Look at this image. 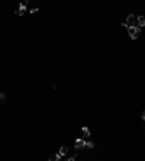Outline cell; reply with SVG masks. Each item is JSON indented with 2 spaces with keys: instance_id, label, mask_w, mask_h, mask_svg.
I'll use <instances>...</instances> for the list:
<instances>
[{
  "instance_id": "7c38bea8",
  "label": "cell",
  "mask_w": 145,
  "mask_h": 161,
  "mask_svg": "<svg viewBox=\"0 0 145 161\" xmlns=\"http://www.w3.org/2000/svg\"><path fill=\"white\" fill-rule=\"evenodd\" d=\"M67 160H68V161H74V160H76V155H72V157H68Z\"/></svg>"
},
{
  "instance_id": "5bb4252c",
  "label": "cell",
  "mask_w": 145,
  "mask_h": 161,
  "mask_svg": "<svg viewBox=\"0 0 145 161\" xmlns=\"http://www.w3.org/2000/svg\"><path fill=\"white\" fill-rule=\"evenodd\" d=\"M32 2H33V0H26V3H28V5H31Z\"/></svg>"
},
{
  "instance_id": "8992f818",
  "label": "cell",
  "mask_w": 145,
  "mask_h": 161,
  "mask_svg": "<svg viewBox=\"0 0 145 161\" xmlns=\"http://www.w3.org/2000/svg\"><path fill=\"white\" fill-rule=\"evenodd\" d=\"M138 26L139 28L145 26V16H139V18H138Z\"/></svg>"
},
{
  "instance_id": "277c9868",
  "label": "cell",
  "mask_w": 145,
  "mask_h": 161,
  "mask_svg": "<svg viewBox=\"0 0 145 161\" xmlns=\"http://www.w3.org/2000/svg\"><path fill=\"white\" fill-rule=\"evenodd\" d=\"M25 12H26V5H25V3H20V5H19V10L16 12V15H18V16H22Z\"/></svg>"
},
{
  "instance_id": "9c48e42d",
  "label": "cell",
  "mask_w": 145,
  "mask_h": 161,
  "mask_svg": "<svg viewBox=\"0 0 145 161\" xmlns=\"http://www.w3.org/2000/svg\"><path fill=\"white\" fill-rule=\"evenodd\" d=\"M61 157H63V155H61V154L58 152V154H57L55 157H52V160H54V161H59V160H61Z\"/></svg>"
},
{
  "instance_id": "30bf717a",
  "label": "cell",
  "mask_w": 145,
  "mask_h": 161,
  "mask_svg": "<svg viewBox=\"0 0 145 161\" xmlns=\"http://www.w3.org/2000/svg\"><path fill=\"white\" fill-rule=\"evenodd\" d=\"M36 12H39V9H38V7H33V9H31V10H29V13H32V15H33V13H36Z\"/></svg>"
},
{
  "instance_id": "3957f363",
  "label": "cell",
  "mask_w": 145,
  "mask_h": 161,
  "mask_svg": "<svg viewBox=\"0 0 145 161\" xmlns=\"http://www.w3.org/2000/svg\"><path fill=\"white\" fill-rule=\"evenodd\" d=\"M74 147L77 148V150H81V148L86 147V141H84V139H76V142H74Z\"/></svg>"
},
{
  "instance_id": "7a4b0ae2",
  "label": "cell",
  "mask_w": 145,
  "mask_h": 161,
  "mask_svg": "<svg viewBox=\"0 0 145 161\" xmlns=\"http://www.w3.org/2000/svg\"><path fill=\"white\" fill-rule=\"evenodd\" d=\"M126 25L128 26H138V18H136L135 15H128Z\"/></svg>"
},
{
  "instance_id": "6da1fadb",
  "label": "cell",
  "mask_w": 145,
  "mask_h": 161,
  "mask_svg": "<svg viewBox=\"0 0 145 161\" xmlns=\"http://www.w3.org/2000/svg\"><path fill=\"white\" fill-rule=\"evenodd\" d=\"M126 29H128L129 36H131V39H136L138 35H139V32H141V28L139 26H126Z\"/></svg>"
},
{
  "instance_id": "5b68a950",
  "label": "cell",
  "mask_w": 145,
  "mask_h": 161,
  "mask_svg": "<svg viewBox=\"0 0 145 161\" xmlns=\"http://www.w3.org/2000/svg\"><path fill=\"white\" fill-rule=\"evenodd\" d=\"M81 132H83V135H84V138H89V136L91 135L90 129H89L87 126H83V128H81Z\"/></svg>"
},
{
  "instance_id": "ba28073f",
  "label": "cell",
  "mask_w": 145,
  "mask_h": 161,
  "mask_svg": "<svg viewBox=\"0 0 145 161\" xmlns=\"http://www.w3.org/2000/svg\"><path fill=\"white\" fill-rule=\"evenodd\" d=\"M86 147L87 148H94V144L90 142V141H86Z\"/></svg>"
},
{
  "instance_id": "52a82bcc",
  "label": "cell",
  "mask_w": 145,
  "mask_h": 161,
  "mask_svg": "<svg viewBox=\"0 0 145 161\" xmlns=\"http://www.w3.org/2000/svg\"><path fill=\"white\" fill-rule=\"evenodd\" d=\"M67 152H68V147H61L59 148V154H61V155H65Z\"/></svg>"
},
{
  "instance_id": "8fae6325",
  "label": "cell",
  "mask_w": 145,
  "mask_h": 161,
  "mask_svg": "<svg viewBox=\"0 0 145 161\" xmlns=\"http://www.w3.org/2000/svg\"><path fill=\"white\" fill-rule=\"evenodd\" d=\"M0 100H6V94L3 91H0Z\"/></svg>"
},
{
  "instance_id": "4fadbf2b",
  "label": "cell",
  "mask_w": 145,
  "mask_h": 161,
  "mask_svg": "<svg viewBox=\"0 0 145 161\" xmlns=\"http://www.w3.org/2000/svg\"><path fill=\"white\" fill-rule=\"evenodd\" d=\"M141 116H142V119H144V121H145V110H144V112H142V115H141Z\"/></svg>"
}]
</instances>
